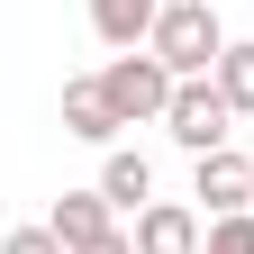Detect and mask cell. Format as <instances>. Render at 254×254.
<instances>
[{
    "instance_id": "6da1fadb",
    "label": "cell",
    "mask_w": 254,
    "mask_h": 254,
    "mask_svg": "<svg viewBox=\"0 0 254 254\" xmlns=\"http://www.w3.org/2000/svg\"><path fill=\"white\" fill-rule=\"evenodd\" d=\"M145 46L164 55L173 82H200V73H218V55H227V27H218L209 0H164V18H154Z\"/></svg>"
},
{
    "instance_id": "7a4b0ae2",
    "label": "cell",
    "mask_w": 254,
    "mask_h": 254,
    "mask_svg": "<svg viewBox=\"0 0 254 254\" xmlns=\"http://www.w3.org/2000/svg\"><path fill=\"white\" fill-rule=\"evenodd\" d=\"M100 91H109V109H118L127 127H136V118H164L182 82L164 73V55H154V46H136V55H109V73H100Z\"/></svg>"
},
{
    "instance_id": "3957f363",
    "label": "cell",
    "mask_w": 254,
    "mask_h": 254,
    "mask_svg": "<svg viewBox=\"0 0 254 254\" xmlns=\"http://www.w3.org/2000/svg\"><path fill=\"white\" fill-rule=\"evenodd\" d=\"M164 127H173V145H190V154H218V145L236 136V109H227V91L200 73V82H182V91H173Z\"/></svg>"
},
{
    "instance_id": "277c9868",
    "label": "cell",
    "mask_w": 254,
    "mask_h": 254,
    "mask_svg": "<svg viewBox=\"0 0 254 254\" xmlns=\"http://www.w3.org/2000/svg\"><path fill=\"white\" fill-rule=\"evenodd\" d=\"M127 236H136V254H200L209 227H200V209H182V200H145Z\"/></svg>"
},
{
    "instance_id": "5b68a950",
    "label": "cell",
    "mask_w": 254,
    "mask_h": 254,
    "mask_svg": "<svg viewBox=\"0 0 254 254\" xmlns=\"http://www.w3.org/2000/svg\"><path fill=\"white\" fill-rule=\"evenodd\" d=\"M190 200H209L218 218H236V209H254V164L236 145H218V154H200V182H190Z\"/></svg>"
},
{
    "instance_id": "8992f818",
    "label": "cell",
    "mask_w": 254,
    "mask_h": 254,
    "mask_svg": "<svg viewBox=\"0 0 254 254\" xmlns=\"http://www.w3.org/2000/svg\"><path fill=\"white\" fill-rule=\"evenodd\" d=\"M109 218H118V209L100 200V190H64V200H55V218H46V227H55L64 245H73V254H91V245H100V236H118V227H109Z\"/></svg>"
},
{
    "instance_id": "52a82bcc",
    "label": "cell",
    "mask_w": 254,
    "mask_h": 254,
    "mask_svg": "<svg viewBox=\"0 0 254 254\" xmlns=\"http://www.w3.org/2000/svg\"><path fill=\"white\" fill-rule=\"evenodd\" d=\"M154 18H164V0H91V27H100V46H118V55H136L154 37Z\"/></svg>"
},
{
    "instance_id": "ba28073f",
    "label": "cell",
    "mask_w": 254,
    "mask_h": 254,
    "mask_svg": "<svg viewBox=\"0 0 254 254\" xmlns=\"http://www.w3.org/2000/svg\"><path fill=\"white\" fill-rule=\"evenodd\" d=\"M64 127H73L82 145H109L118 127H127V118L109 109V91H100V82H64Z\"/></svg>"
},
{
    "instance_id": "9c48e42d",
    "label": "cell",
    "mask_w": 254,
    "mask_h": 254,
    "mask_svg": "<svg viewBox=\"0 0 254 254\" xmlns=\"http://www.w3.org/2000/svg\"><path fill=\"white\" fill-rule=\"evenodd\" d=\"M100 200H109V209H127V218H136V209L154 200V164H145V154H127V145H118L109 164H100Z\"/></svg>"
},
{
    "instance_id": "30bf717a",
    "label": "cell",
    "mask_w": 254,
    "mask_h": 254,
    "mask_svg": "<svg viewBox=\"0 0 254 254\" xmlns=\"http://www.w3.org/2000/svg\"><path fill=\"white\" fill-rule=\"evenodd\" d=\"M218 91H227V109L236 118H254V46H227V55H218V73H209Z\"/></svg>"
},
{
    "instance_id": "8fae6325",
    "label": "cell",
    "mask_w": 254,
    "mask_h": 254,
    "mask_svg": "<svg viewBox=\"0 0 254 254\" xmlns=\"http://www.w3.org/2000/svg\"><path fill=\"white\" fill-rule=\"evenodd\" d=\"M200 254H254V209H236V218H209Z\"/></svg>"
},
{
    "instance_id": "7c38bea8",
    "label": "cell",
    "mask_w": 254,
    "mask_h": 254,
    "mask_svg": "<svg viewBox=\"0 0 254 254\" xmlns=\"http://www.w3.org/2000/svg\"><path fill=\"white\" fill-rule=\"evenodd\" d=\"M0 254H73V245H64L55 227H9V236H0Z\"/></svg>"
},
{
    "instance_id": "4fadbf2b",
    "label": "cell",
    "mask_w": 254,
    "mask_h": 254,
    "mask_svg": "<svg viewBox=\"0 0 254 254\" xmlns=\"http://www.w3.org/2000/svg\"><path fill=\"white\" fill-rule=\"evenodd\" d=\"M91 254H136V236H100V245H91Z\"/></svg>"
}]
</instances>
